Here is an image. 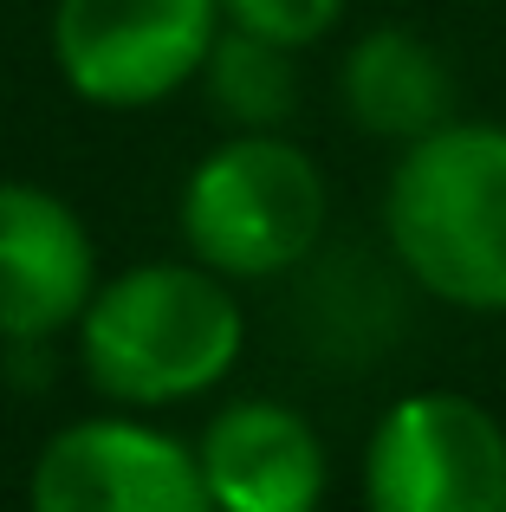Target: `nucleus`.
<instances>
[{"label": "nucleus", "mask_w": 506, "mask_h": 512, "mask_svg": "<svg viewBox=\"0 0 506 512\" xmlns=\"http://www.w3.org/2000/svg\"><path fill=\"white\" fill-rule=\"evenodd\" d=\"M383 253L422 299L474 318L506 312V124L448 117L396 150Z\"/></svg>", "instance_id": "2"}, {"label": "nucleus", "mask_w": 506, "mask_h": 512, "mask_svg": "<svg viewBox=\"0 0 506 512\" xmlns=\"http://www.w3.org/2000/svg\"><path fill=\"white\" fill-rule=\"evenodd\" d=\"M331 227V182L286 130H228L182 175L176 234L182 253L228 286L305 273Z\"/></svg>", "instance_id": "3"}, {"label": "nucleus", "mask_w": 506, "mask_h": 512, "mask_svg": "<svg viewBox=\"0 0 506 512\" xmlns=\"http://www.w3.org/2000/svg\"><path fill=\"white\" fill-rule=\"evenodd\" d=\"M98 240L46 182L0 175V344L39 350L85 318L98 292Z\"/></svg>", "instance_id": "7"}, {"label": "nucleus", "mask_w": 506, "mask_h": 512, "mask_svg": "<svg viewBox=\"0 0 506 512\" xmlns=\"http://www.w3.org/2000/svg\"><path fill=\"white\" fill-rule=\"evenodd\" d=\"M78 338V376L111 409H182L215 396L247 350V305L202 260H137L104 273Z\"/></svg>", "instance_id": "1"}, {"label": "nucleus", "mask_w": 506, "mask_h": 512, "mask_svg": "<svg viewBox=\"0 0 506 512\" xmlns=\"http://www.w3.org/2000/svg\"><path fill=\"white\" fill-rule=\"evenodd\" d=\"M221 0H52L46 46L91 111H156L202 78Z\"/></svg>", "instance_id": "4"}, {"label": "nucleus", "mask_w": 506, "mask_h": 512, "mask_svg": "<svg viewBox=\"0 0 506 512\" xmlns=\"http://www.w3.org/2000/svg\"><path fill=\"white\" fill-rule=\"evenodd\" d=\"M344 20V0H221V26L253 39H273L286 52H305L331 39Z\"/></svg>", "instance_id": "11"}, {"label": "nucleus", "mask_w": 506, "mask_h": 512, "mask_svg": "<svg viewBox=\"0 0 506 512\" xmlns=\"http://www.w3.org/2000/svg\"><path fill=\"white\" fill-rule=\"evenodd\" d=\"M195 467L215 512H318L331 454L312 415L279 396H234L195 435Z\"/></svg>", "instance_id": "8"}, {"label": "nucleus", "mask_w": 506, "mask_h": 512, "mask_svg": "<svg viewBox=\"0 0 506 512\" xmlns=\"http://www.w3.org/2000/svg\"><path fill=\"white\" fill-rule=\"evenodd\" d=\"M364 512H506V422L461 389H409L370 422Z\"/></svg>", "instance_id": "5"}, {"label": "nucleus", "mask_w": 506, "mask_h": 512, "mask_svg": "<svg viewBox=\"0 0 506 512\" xmlns=\"http://www.w3.org/2000/svg\"><path fill=\"white\" fill-rule=\"evenodd\" d=\"M195 85L208 91V111L228 130H292V117H299V52L221 26Z\"/></svg>", "instance_id": "10"}, {"label": "nucleus", "mask_w": 506, "mask_h": 512, "mask_svg": "<svg viewBox=\"0 0 506 512\" xmlns=\"http://www.w3.org/2000/svg\"><path fill=\"white\" fill-rule=\"evenodd\" d=\"M338 104L364 137L403 150L455 117V72L416 26H364L338 59Z\"/></svg>", "instance_id": "9"}, {"label": "nucleus", "mask_w": 506, "mask_h": 512, "mask_svg": "<svg viewBox=\"0 0 506 512\" xmlns=\"http://www.w3.org/2000/svg\"><path fill=\"white\" fill-rule=\"evenodd\" d=\"M26 512H215L195 441L137 409H98L52 428L26 474Z\"/></svg>", "instance_id": "6"}]
</instances>
